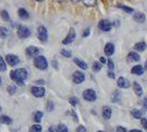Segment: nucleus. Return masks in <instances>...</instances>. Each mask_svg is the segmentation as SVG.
Instances as JSON below:
<instances>
[{
	"mask_svg": "<svg viewBox=\"0 0 147 132\" xmlns=\"http://www.w3.org/2000/svg\"><path fill=\"white\" fill-rule=\"evenodd\" d=\"M10 77L11 79L19 84V85H23L24 81L28 78V72L24 68H18V69H13L10 73Z\"/></svg>",
	"mask_w": 147,
	"mask_h": 132,
	"instance_id": "1",
	"label": "nucleus"
},
{
	"mask_svg": "<svg viewBox=\"0 0 147 132\" xmlns=\"http://www.w3.org/2000/svg\"><path fill=\"white\" fill-rule=\"evenodd\" d=\"M34 66L37 67L38 69H41V71H44L48 68V61L44 57L43 55H39V56H36L34 59Z\"/></svg>",
	"mask_w": 147,
	"mask_h": 132,
	"instance_id": "2",
	"label": "nucleus"
},
{
	"mask_svg": "<svg viewBox=\"0 0 147 132\" xmlns=\"http://www.w3.org/2000/svg\"><path fill=\"white\" fill-rule=\"evenodd\" d=\"M83 98H84V100H86V101L93 103V101L96 100L97 96H96V93L93 89H86V90H84V93H83Z\"/></svg>",
	"mask_w": 147,
	"mask_h": 132,
	"instance_id": "3",
	"label": "nucleus"
},
{
	"mask_svg": "<svg viewBox=\"0 0 147 132\" xmlns=\"http://www.w3.org/2000/svg\"><path fill=\"white\" fill-rule=\"evenodd\" d=\"M31 35V31L26 25H19L18 27V37L20 39H27Z\"/></svg>",
	"mask_w": 147,
	"mask_h": 132,
	"instance_id": "4",
	"label": "nucleus"
},
{
	"mask_svg": "<svg viewBox=\"0 0 147 132\" xmlns=\"http://www.w3.org/2000/svg\"><path fill=\"white\" fill-rule=\"evenodd\" d=\"M37 34L40 41H42V42H47L48 41V30H47L45 27L40 25L37 30Z\"/></svg>",
	"mask_w": 147,
	"mask_h": 132,
	"instance_id": "5",
	"label": "nucleus"
},
{
	"mask_svg": "<svg viewBox=\"0 0 147 132\" xmlns=\"http://www.w3.org/2000/svg\"><path fill=\"white\" fill-rule=\"evenodd\" d=\"M31 94L37 98H41L45 94V89L43 87H40V86H32L31 87Z\"/></svg>",
	"mask_w": 147,
	"mask_h": 132,
	"instance_id": "6",
	"label": "nucleus"
},
{
	"mask_svg": "<svg viewBox=\"0 0 147 132\" xmlns=\"http://www.w3.org/2000/svg\"><path fill=\"white\" fill-rule=\"evenodd\" d=\"M6 62L8 63V65L16 66L19 64L20 59H19V56H17L15 54H8L7 56H6Z\"/></svg>",
	"mask_w": 147,
	"mask_h": 132,
	"instance_id": "7",
	"label": "nucleus"
},
{
	"mask_svg": "<svg viewBox=\"0 0 147 132\" xmlns=\"http://www.w3.org/2000/svg\"><path fill=\"white\" fill-rule=\"evenodd\" d=\"M72 79H73L74 84H82L84 79H85V75L80 72V71H76V72H74L73 73V76H72Z\"/></svg>",
	"mask_w": 147,
	"mask_h": 132,
	"instance_id": "8",
	"label": "nucleus"
},
{
	"mask_svg": "<svg viewBox=\"0 0 147 132\" xmlns=\"http://www.w3.org/2000/svg\"><path fill=\"white\" fill-rule=\"evenodd\" d=\"M98 29L103 32H109L112 29V23L109 20H101L98 23Z\"/></svg>",
	"mask_w": 147,
	"mask_h": 132,
	"instance_id": "9",
	"label": "nucleus"
},
{
	"mask_svg": "<svg viewBox=\"0 0 147 132\" xmlns=\"http://www.w3.org/2000/svg\"><path fill=\"white\" fill-rule=\"evenodd\" d=\"M74 39H75V31H74V29H70L67 35H66L65 39L62 41V43L64 44V45H67V44L72 43L74 41Z\"/></svg>",
	"mask_w": 147,
	"mask_h": 132,
	"instance_id": "10",
	"label": "nucleus"
},
{
	"mask_svg": "<svg viewBox=\"0 0 147 132\" xmlns=\"http://www.w3.org/2000/svg\"><path fill=\"white\" fill-rule=\"evenodd\" d=\"M114 52H115V46H114V44L113 43L105 44V46H104V53H105V55L111 56V55L114 54Z\"/></svg>",
	"mask_w": 147,
	"mask_h": 132,
	"instance_id": "11",
	"label": "nucleus"
},
{
	"mask_svg": "<svg viewBox=\"0 0 147 132\" xmlns=\"http://www.w3.org/2000/svg\"><path fill=\"white\" fill-rule=\"evenodd\" d=\"M38 53H39V49L37 46H29V47L26 49V55L29 56V57L36 56Z\"/></svg>",
	"mask_w": 147,
	"mask_h": 132,
	"instance_id": "12",
	"label": "nucleus"
},
{
	"mask_svg": "<svg viewBox=\"0 0 147 132\" xmlns=\"http://www.w3.org/2000/svg\"><path fill=\"white\" fill-rule=\"evenodd\" d=\"M102 116L105 120H110L112 117V109H111L109 106H104L103 109H102Z\"/></svg>",
	"mask_w": 147,
	"mask_h": 132,
	"instance_id": "13",
	"label": "nucleus"
},
{
	"mask_svg": "<svg viewBox=\"0 0 147 132\" xmlns=\"http://www.w3.org/2000/svg\"><path fill=\"white\" fill-rule=\"evenodd\" d=\"M129 81L128 79H126L125 77H119L117 79V86L119 88H128L129 87Z\"/></svg>",
	"mask_w": 147,
	"mask_h": 132,
	"instance_id": "14",
	"label": "nucleus"
},
{
	"mask_svg": "<svg viewBox=\"0 0 147 132\" xmlns=\"http://www.w3.org/2000/svg\"><path fill=\"white\" fill-rule=\"evenodd\" d=\"M127 59H128V62H138L140 59V54L136 53V52H131L127 55Z\"/></svg>",
	"mask_w": 147,
	"mask_h": 132,
	"instance_id": "15",
	"label": "nucleus"
},
{
	"mask_svg": "<svg viewBox=\"0 0 147 132\" xmlns=\"http://www.w3.org/2000/svg\"><path fill=\"white\" fill-rule=\"evenodd\" d=\"M133 18H134L135 21L138 22V23H143V22H145V20H146V17H145V15L143 12H136V13H134Z\"/></svg>",
	"mask_w": 147,
	"mask_h": 132,
	"instance_id": "16",
	"label": "nucleus"
},
{
	"mask_svg": "<svg viewBox=\"0 0 147 132\" xmlns=\"http://www.w3.org/2000/svg\"><path fill=\"white\" fill-rule=\"evenodd\" d=\"M147 49V44L144 41H140L134 45V50L137 52H144Z\"/></svg>",
	"mask_w": 147,
	"mask_h": 132,
	"instance_id": "17",
	"label": "nucleus"
},
{
	"mask_svg": "<svg viewBox=\"0 0 147 132\" xmlns=\"http://www.w3.org/2000/svg\"><path fill=\"white\" fill-rule=\"evenodd\" d=\"M144 67L142 65H136V66H134L132 68V74H134V75H138V76H140V75H143L144 74Z\"/></svg>",
	"mask_w": 147,
	"mask_h": 132,
	"instance_id": "18",
	"label": "nucleus"
},
{
	"mask_svg": "<svg viewBox=\"0 0 147 132\" xmlns=\"http://www.w3.org/2000/svg\"><path fill=\"white\" fill-rule=\"evenodd\" d=\"M133 89H134V93L137 96L143 95V88H142V86H140L137 81H134L133 83Z\"/></svg>",
	"mask_w": 147,
	"mask_h": 132,
	"instance_id": "19",
	"label": "nucleus"
},
{
	"mask_svg": "<svg viewBox=\"0 0 147 132\" xmlns=\"http://www.w3.org/2000/svg\"><path fill=\"white\" fill-rule=\"evenodd\" d=\"M18 15H19V18L22 19V20L29 19V13H28V11H27L24 8H20V9L18 10Z\"/></svg>",
	"mask_w": 147,
	"mask_h": 132,
	"instance_id": "20",
	"label": "nucleus"
},
{
	"mask_svg": "<svg viewBox=\"0 0 147 132\" xmlns=\"http://www.w3.org/2000/svg\"><path fill=\"white\" fill-rule=\"evenodd\" d=\"M42 118H43V112H42V111H36V112L33 113V121L37 122V123H40V122H41Z\"/></svg>",
	"mask_w": 147,
	"mask_h": 132,
	"instance_id": "21",
	"label": "nucleus"
},
{
	"mask_svg": "<svg viewBox=\"0 0 147 132\" xmlns=\"http://www.w3.org/2000/svg\"><path fill=\"white\" fill-rule=\"evenodd\" d=\"M132 116L135 119H142V118L144 117V111H142V110H138V109H134L132 110Z\"/></svg>",
	"mask_w": 147,
	"mask_h": 132,
	"instance_id": "22",
	"label": "nucleus"
},
{
	"mask_svg": "<svg viewBox=\"0 0 147 132\" xmlns=\"http://www.w3.org/2000/svg\"><path fill=\"white\" fill-rule=\"evenodd\" d=\"M74 63L76 64V65L79 66L81 69H88V64L85 63V62H83L82 59H74Z\"/></svg>",
	"mask_w": 147,
	"mask_h": 132,
	"instance_id": "23",
	"label": "nucleus"
},
{
	"mask_svg": "<svg viewBox=\"0 0 147 132\" xmlns=\"http://www.w3.org/2000/svg\"><path fill=\"white\" fill-rule=\"evenodd\" d=\"M111 99H112L113 103H118V101L121 100V93H119L118 90H115V91L113 93L112 97H111Z\"/></svg>",
	"mask_w": 147,
	"mask_h": 132,
	"instance_id": "24",
	"label": "nucleus"
},
{
	"mask_svg": "<svg viewBox=\"0 0 147 132\" xmlns=\"http://www.w3.org/2000/svg\"><path fill=\"white\" fill-rule=\"evenodd\" d=\"M0 122L5 123V125H11L12 123V119L9 117V116H1L0 117Z\"/></svg>",
	"mask_w": 147,
	"mask_h": 132,
	"instance_id": "25",
	"label": "nucleus"
},
{
	"mask_svg": "<svg viewBox=\"0 0 147 132\" xmlns=\"http://www.w3.org/2000/svg\"><path fill=\"white\" fill-rule=\"evenodd\" d=\"M29 132H42V127L37 123V125H33L30 127Z\"/></svg>",
	"mask_w": 147,
	"mask_h": 132,
	"instance_id": "26",
	"label": "nucleus"
},
{
	"mask_svg": "<svg viewBox=\"0 0 147 132\" xmlns=\"http://www.w3.org/2000/svg\"><path fill=\"white\" fill-rule=\"evenodd\" d=\"M9 35V31L6 27H0V37H2V39H5V37H7Z\"/></svg>",
	"mask_w": 147,
	"mask_h": 132,
	"instance_id": "27",
	"label": "nucleus"
},
{
	"mask_svg": "<svg viewBox=\"0 0 147 132\" xmlns=\"http://www.w3.org/2000/svg\"><path fill=\"white\" fill-rule=\"evenodd\" d=\"M82 1L85 7H95L96 6V0H82Z\"/></svg>",
	"mask_w": 147,
	"mask_h": 132,
	"instance_id": "28",
	"label": "nucleus"
},
{
	"mask_svg": "<svg viewBox=\"0 0 147 132\" xmlns=\"http://www.w3.org/2000/svg\"><path fill=\"white\" fill-rule=\"evenodd\" d=\"M7 91L9 93V95H15L16 93H17V86L13 85V84L9 85L7 88Z\"/></svg>",
	"mask_w": 147,
	"mask_h": 132,
	"instance_id": "29",
	"label": "nucleus"
},
{
	"mask_svg": "<svg viewBox=\"0 0 147 132\" xmlns=\"http://www.w3.org/2000/svg\"><path fill=\"white\" fill-rule=\"evenodd\" d=\"M0 15H1L2 20H5V21H9L10 20V15H9L8 11H6V10H1L0 11Z\"/></svg>",
	"mask_w": 147,
	"mask_h": 132,
	"instance_id": "30",
	"label": "nucleus"
},
{
	"mask_svg": "<svg viewBox=\"0 0 147 132\" xmlns=\"http://www.w3.org/2000/svg\"><path fill=\"white\" fill-rule=\"evenodd\" d=\"M117 7L119 9H122V10H124L126 13H133L134 12V9L131 7H126V6H123V5H118Z\"/></svg>",
	"mask_w": 147,
	"mask_h": 132,
	"instance_id": "31",
	"label": "nucleus"
},
{
	"mask_svg": "<svg viewBox=\"0 0 147 132\" xmlns=\"http://www.w3.org/2000/svg\"><path fill=\"white\" fill-rule=\"evenodd\" d=\"M7 69V65H6V62L2 56H0V72H5Z\"/></svg>",
	"mask_w": 147,
	"mask_h": 132,
	"instance_id": "32",
	"label": "nucleus"
},
{
	"mask_svg": "<svg viewBox=\"0 0 147 132\" xmlns=\"http://www.w3.org/2000/svg\"><path fill=\"white\" fill-rule=\"evenodd\" d=\"M57 132H69V129H67V127L65 125L60 123L58 125V128H57Z\"/></svg>",
	"mask_w": 147,
	"mask_h": 132,
	"instance_id": "33",
	"label": "nucleus"
},
{
	"mask_svg": "<svg viewBox=\"0 0 147 132\" xmlns=\"http://www.w3.org/2000/svg\"><path fill=\"white\" fill-rule=\"evenodd\" d=\"M61 55L63 56V57H71L72 56V52L69 51V50H65V49H63V50H61Z\"/></svg>",
	"mask_w": 147,
	"mask_h": 132,
	"instance_id": "34",
	"label": "nucleus"
},
{
	"mask_svg": "<svg viewBox=\"0 0 147 132\" xmlns=\"http://www.w3.org/2000/svg\"><path fill=\"white\" fill-rule=\"evenodd\" d=\"M102 69V63L100 62H94L93 63V71L94 72H100Z\"/></svg>",
	"mask_w": 147,
	"mask_h": 132,
	"instance_id": "35",
	"label": "nucleus"
},
{
	"mask_svg": "<svg viewBox=\"0 0 147 132\" xmlns=\"http://www.w3.org/2000/svg\"><path fill=\"white\" fill-rule=\"evenodd\" d=\"M69 103H71L73 107H76V106L79 105V99H78L76 97H70V99H69Z\"/></svg>",
	"mask_w": 147,
	"mask_h": 132,
	"instance_id": "36",
	"label": "nucleus"
},
{
	"mask_svg": "<svg viewBox=\"0 0 147 132\" xmlns=\"http://www.w3.org/2000/svg\"><path fill=\"white\" fill-rule=\"evenodd\" d=\"M54 109V103L53 101H48V105H47V110H49V111H52V110Z\"/></svg>",
	"mask_w": 147,
	"mask_h": 132,
	"instance_id": "37",
	"label": "nucleus"
},
{
	"mask_svg": "<svg viewBox=\"0 0 147 132\" xmlns=\"http://www.w3.org/2000/svg\"><path fill=\"white\" fill-rule=\"evenodd\" d=\"M107 66H109V69H110V71H113L114 67H115V64H114V62H113L112 59H109V61H107Z\"/></svg>",
	"mask_w": 147,
	"mask_h": 132,
	"instance_id": "38",
	"label": "nucleus"
},
{
	"mask_svg": "<svg viewBox=\"0 0 147 132\" xmlns=\"http://www.w3.org/2000/svg\"><path fill=\"white\" fill-rule=\"evenodd\" d=\"M140 122H142V125H143V128L147 130V119L146 118H142L140 119Z\"/></svg>",
	"mask_w": 147,
	"mask_h": 132,
	"instance_id": "39",
	"label": "nucleus"
},
{
	"mask_svg": "<svg viewBox=\"0 0 147 132\" xmlns=\"http://www.w3.org/2000/svg\"><path fill=\"white\" fill-rule=\"evenodd\" d=\"M76 132H86V128L84 125H79L76 129Z\"/></svg>",
	"mask_w": 147,
	"mask_h": 132,
	"instance_id": "40",
	"label": "nucleus"
},
{
	"mask_svg": "<svg viewBox=\"0 0 147 132\" xmlns=\"http://www.w3.org/2000/svg\"><path fill=\"white\" fill-rule=\"evenodd\" d=\"M116 131L117 132H127L125 128H124V127H121V125H118L117 128H116Z\"/></svg>",
	"mask_w": 147,
	"mask_h": 132,
	"instance_id": "41",
	"label": "nucleus"
},
{
	"mask_svg": "<svg viewBox=\"0 0 147 132\" xmlns=\"http://www.w3.org/2000/svg\"><path fill=\"white\" fill-rule=\"evenodd\" d=\"M107 76H109L110 78H115V74H114L113 71H109V72H107Z\"/></svg>",
	"mask_w": 147,
	"mask_h": 132,
	"instance_id": "42",
	"label": "nucleus"
},
{
	"mask_svg": "<svg viewBox=\"0 0 147 132\" xmlns=\"http://www.w3.org/2000/svg\"><path fill=\"white\" fill-rule=\"evenodd\" d=\"M90 35V29L84 30V33H83V37H86Z\"/></svg>",
	"mask_w": 147,
	"mask_h": 132,
	"instance_id": "43",
	"label": "nucleus"
},
{
	"mask_svg": "<svg viewBox=\"0 0 147 132\" xmlns=\"http://www.w3.org/2000/svg\"><path fill=\"white\" fill-rule=\"evenodd\" d=\"M143 106H144L145 109H147V97H145L144 100H143Z\"/></svg>",
	"mask_w": 147,
	"mask_h": 132,
	"instance_id": "44",
	"label": "nucleus"
},
{
	"mask_svg": "<svg viewBox=\"0 0 147 132\" xmlns=\"http://www.w3.org/2000/svg\"><path fill=\"white\" fill-rule=\"evenodd\" d=\"M100 63H102V64H105V63H107V61H106V59L105 57H100Z\"/></svg>",
	"mask_w": 147,
	"mask_h": 132,
	"instance_id": "45",
	"label": "nucleus"
},
{
	"mask_svg": "<svg viewBox=\"0 0 147 132\" xmlns=\"http://www.w3.org/2000/svg\"><path fill=\"white\" fill-rule=\"evenodd\" d=\"M52 65L54 66V68H55V69H58V62H57L55 59H53V61H52Z\"/></svg>",
	"mask_w": 147,
	"mask_h": 132,
	"instance_id": "46",
	"label": "nucleus"
},
{
	"mask_svg": "<svg viewBox=\"0 0 147 132\" xmlns=\"http://www.w3.org/2000/svg\"><path fill=\"white\" fill-rule=\"evenodd\" d=\"M49 132H57V128L55 127H50L49 128Z\"/></svg>",
	"mask_w": 147,
	"mask_h": 132,
	"instance_id": "47",
	"label": "nucleus"
},
{
	"mask_svg": "<svg viewBox=\"0 0 147 132\" xmlns=\"http://www.w3.org/2000/svg\"><path fill=\"white\" fill-rule=\"evenodd\" d=\"M70 1H71V2H73V3H75V5H76V3H79V2L81 1V0H70Z\"/></svg>",
	"mask_w": 147,
	"mask_h": 132,
	"instance_id": "48",
	"label": "nucleus"
},
{
	"mask_svg": "<svg viewBox=\"0 0 147 132\" xmlns=\"http://www.w3.org/2000/svg\"><path fill=\"white\" fill-rule=\"evenodd\" d=\"M129 132H142L140 130H137V129H133V130H131Z\"/></svg>",
	"mask_w": 147,
	"mask_h": 132,
	"instance_id": "49",
	"label": "nucleus"
},
{
	"mask_svg": "<svg viewBox=\"0 0 147 132\" xmlns=\"http://www.w3.org/2000/svg\"><path fill=\"white\" fill-rule=\"evenodd\" d=\"M37 84H39V85H42V84H44V81H38Z\"/></svg>",
	"mask_w": 147,
	"mask_h": 132,
	"instance_id": "50",
	"label": "nucleus"
},
{
	"mask_svg": "<svg viewBox=\"0 0 147 132\" xmlns=\"http://www.w3.org/2000/svg\"><path fill=\"white\" fill-rule=\"evenodd\" d=\"M144 69H146L147 71V61H146V63H145V67H144Z\"/></svg>",
	"mask_w": 147,
	"mask_h": 132,
	"instance_id": "51",
	"label": "nucleus"
},
{
	"mask_svg": "<svg viewBox=\"0 0 147 132\" xmlns=\"http://www.w3.org/2000/svg\"><path fill=\"white\" fill-rule=\"evenodd\" d=\"M36 1H39V2H42V1H44V0H36Z\"/></svg>",
	"mask_w": 147,
	"mask_h": 132,
	"instance_id": "52",
	"label": "nucleus"
},
{
	"mask_svg": "<svg viewBox=\"0 0 147 132\" xmlns=\"http://www.w3.org/2000/svg\"><path fill=\"white\" fill-rule=\"evenodd\" d=\"M55 1H59V2H61V1H63V0H55Z\"/></svg>",
	"mask_w": 147,
	"mask_h": 132,
	"instance_id": "53",
	"label": "nucleus"
},
{
	"mask_svg": "<svg viewBox=\"0 0 147 132\" xmlns=\"http://www.w3.org/2000/svg\"><path fill=\"white\" fill-rule=\"evenodd\" d=\"M0 84H1V77H0Z\"/></svg>",
	"mask_w": 147,
	"mask_h": 132,
	"instance_id": "54",
	"label": "nucleus"
},
{
	"mask_svg": "<svg viewBox=\"0 0 147 132\" xmlns=\"http://www.w3.org/2000/svg\"><path fill=\"white\" fill-rule=\"evenodd\" d=\"M97 132H105V131H97Z\"/></svg>",
	"mask_w": 147,
	"mask_h": 132,
	"instance_id": "55",
	"label": "nucleus"
},
{
	"mask_svg": "<svg viewBox=\"0 0 147 132\" xmlns=\"http://www.w3.org/2000/svg\"><path fill=\"white\" fill-rule=\"evenodd\" d=\"M0 111H1V106H0Z\"/></svg>",
	"mask_w": 147,
	"mask_h": 132,
	"instance_id": "56",
	"label": "nucleus"
}]
</instances>
